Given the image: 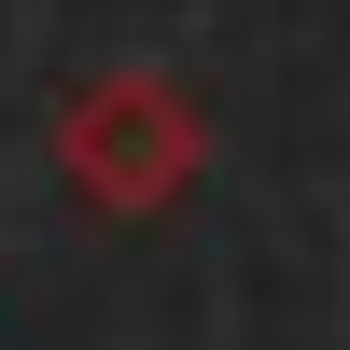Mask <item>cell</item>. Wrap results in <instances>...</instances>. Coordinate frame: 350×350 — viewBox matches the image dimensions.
I'll use <instances>...</instances> for the list:
<instances>
[{
    "mask_svg": "<svg viewBox=\"0 0 350 350\" xmlns=\"http://www.w3.org/2000/svg\"><path fill=\"white\" fill-rule=\"evenodd\" d=\"M56 168H70L84 211L154 224V211H183V183L211 168V112H196V84H168V70H98L70 112H56Z\"/></svg>",
    "mask_w": 350,
    "mask_h": 350,
    "instance_id": "cell-1",
    "label": "cell"
}]
</instances>
